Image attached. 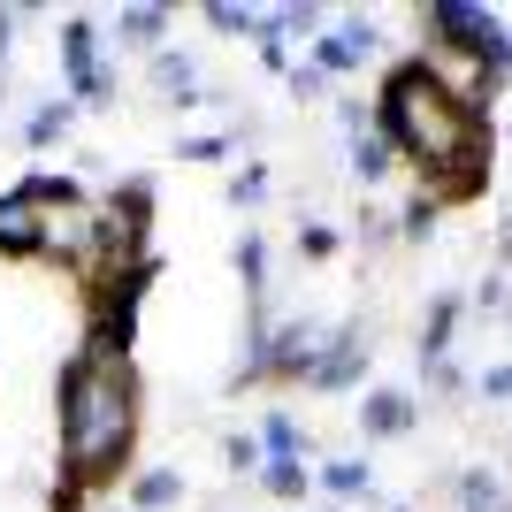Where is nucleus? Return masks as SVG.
I'll list each match as a JSON object with an SVG mask.
<instances>
[{"label":"nucleus","mask_w":512,"mask_h":512,"mask_svg":"<svg viewBox=\"0 0 512 512\" xmlns=\"http://www.w3.org/2000/svg\"><path fill=\"white\" fill-rule=\"evenodd\" d=\"M130 436V390L107 360H85L69 375V467L100 474Z\"/></svg>","instance_id":"nucleus-2"},{"label":"nucleus","mask_w":512,"mask_h":512,"mask_svg":"<svg viewBox=\"0 0 512 512\" xmlns=\"http://www.w3.org/2000/svg\"><path fill=\"white\" fill-rule=\"evenodd\" d=\"M383 115H390V138L421 161L428 176H444V184H467L474 161H482V123H474V107L436 77V69H398L383 92Z\"/></svg>","instance_id":"nucleus-1"}]
</instances>
